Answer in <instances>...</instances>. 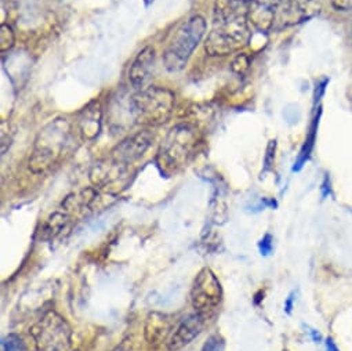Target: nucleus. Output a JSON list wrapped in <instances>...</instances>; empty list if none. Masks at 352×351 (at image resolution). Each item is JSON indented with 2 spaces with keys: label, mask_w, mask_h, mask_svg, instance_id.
<instances>
[{
  "label": "nucleus",
  "mask_w": 352,
  "mask_h": 351,
  "mask_svg": "<svg viewBox=\"0 0 352 351\" xmlns=\"http://www.w3.org/2000/svg\"><path fill=\"white\" fill-rule=\"evenodd\" d=\"M31 336L36 351H69L72 345L69 323L53 310L45 312L32 325Z\"/></svg>",
  "instance_id": "6"
},
{
  "label": "nucleus",
  "mask_w": 352,
  "mask_h": 351,
  "mask_svg": "<svg viewBox=\"0 0 352 351\" xmlns=\"http://www.w3.org/2000/svg\"><path fill=\"white\" fill-rule=\"evenodd\" d=\"M258 248H260V252L263 256H267L272 252V237L270 234H265L263 237V240L260 241L258 244Z\"/></svg>",
  "instance_id": "24"
},
{
  "label": "nucleus",
  "mask_w": 352,
  "mask_h": 351,
  "mask_svg": "<svg viewBox=\"0 0 352 351\" xmlns=\"http://www.w3.org/2000/svg\"><path fill=\"white\" fill-rule=\"evenodd\" d=\"M206 20L202 16L188 19L173 36L163 53V64L168 72H180L186 68L195 49L206 35Z\"/></svg>",
  "instance_id": "5"
},
{
  "label": "nucleus",
  "mask_w": 352,
  "mask_h": 351,
  "mask_svg": "<svg viewBox=\"0 0 352 351\" xmlns=\"http://www.w3.org/2000/svg\"><path fill=\"white\" fill-rule=\"evenodd\" d=\"M74 147V127L65 118L50 120L36 136L30 169L35 174H43L56 166Z\"/></svg>",
  "instance_id": "2"
},
{
  "label": "nucleus",
  "mask_w": 352,
  "mask_h": 351,
  "mask_svg": "<svg viewBox=\"0 0 352 351\" xmlns=\"http://www.w3.org/2000/svg\"><path fill=\"white\" fill-rule=\"evenodd\" d=\"M131 350H133V341L130 337H127L123 341H120L112 351H131Z\"/></svg>",
  "instance_id": "25"
},
{
  "label": "nucleus",
  "mask_w": 352,
  "mask_h": 351,
  "mask_svg": "<svg viewBox=\"0 0 352 351\" xmlns=\"http://www.w3.org/2000/svg\"><path fill=\"white\" fill-rule=\"evenodd\" d=\"M153 136L149 130L137 131L120 141L109 153V158L127 167L140 160L151 148Z\"/></svg>",
  "instance_id": "9"
},
{
  "label": "nucleus",
  "mask_w": 352,
  "mask_h": 351,
  "mask_svg": "<svg viewBox=\"0 0 352 351\" xmlns=\"http://www.w3.org/2000/svg\"><path fill=\"white\" fill-rule=\"evenodd\" d=\"M223 301V288L210 268H204L194 279L191 288V304L195 312L208 319L219 310Z\"/></svg>",
  "instance_id": "7"
},
{
  "label": "nucleus",
  "mask_w": 352,
  "mask_h": 351,
  "mask_svg": "<svg viewBox=\"0 0 352 351\" xmlns=\"http://www.w3.org/2000/svg\"><path fill=\"white\" fill-rule=\"evenodd\" d=\"M331 6L337 12L349 13L352 12V0H331Z\"/></svg>",
  "instance_id": "22"
},
{
  "label": "nucleus",
  "mask_w": 352,
  "mask_h": 351,
  "mask_svg": "<svg viewBox=\"0 0 352 351\" xmlns=\"http://www.w3.org/2000/svg\"><path fill=\"white\" fill-rule=\"evenodd\" d=\"M199 142V130L192 123L184 122L173 126L159 148V166L164 171H175L182 169L192 159Z\"/></svg>",
  "instance_id": "4"
},
{
  "label": "nucleus",
  "mask_w": 352,
  "mask_h": 351,
  "mask_svg": "<svg viewBox=\"0 0 352 351\" xmlns=\"http://www.w3.org/2000/svg\"><path fill=\"white\" fill-rule=\"evenodd\" d=\"M289 0H252L249 3V23L258 32H278Z\"/></svg>",
  "instance_id": "8"
},
{
  "label": "nucleus",
  "mask_w": 352,
  "mask_h": 351,
  "mask_svg": "<svg viewBox=\"0 0 352 351\" xmlns=\"http://www.w3.org/2000/svg\"><path fill=\"white\" fill-rule=\"evenodd\" d=\"M14 45H16V34L9 24L3 23L2 27H0V52L6 53L12 50Z\"/></svg>",
  "instance_id": "18"
},
{
  "label": "nucleus",
  "mask_w": 352,
  "mask_h": 351,
  "mask_svg": "<svg viewBox=\"0 0 352 351\" xmlns=\"http://www.w3.org/2000/svg\"><path fill=\"white\" fill-rule=\"evenodd\" d=\"M293 295H290L289 297H287V300H286V304H285V308H286V311L290 314L292 312V307H293Z\"/></svg>",
  "instance_id": "27"
},
{
  "label": "nucleus",
  "mask_w": 352,
  "mask_h": 351,
  "mask_svg": "<svg viewBox=\"0 0 352 351\" xmlns=\"http://www.w3.org/2000/svg\"><path fill=\"white\" fill-rule=\"evenodd\" d=\"M326 347H327V351H340L331 339L326 340Z\"/></svg>",
  "instance_id": "26"
},
{
  "label": "nucleus",
  "mask_w": 352,
  "mask_h": 351,
  "mask_svg": "<svg viewBox=\"0 0 352 351\" xmlns=\"http://www.w3.org/2000/svg\"><path fill=\"white\" fill-rule=\"evenodd\" d=\"M8 131H9L8 123L3 122V123H2V153H3V155H5V153L8 152V149L10 148V144H12V140H13L12 134L8 136Z\"/></svg>",
  "instance_id": "23"
},
{
  "label": "nucleus",
  "mask_w": 352,
  "mask_h": 351,
  "mask_svg": "<svg viewBox=\"0 0 352 351\" xmlns=\"http://www.w3.org/2000/svg\"><path fill=\"white\" fill-rule=\"evenodd\" d=\"M202 351H224V340L219 334H213L205 343Z\"/></svg>",
  "instance_id": "21"
},
{
  "label": "nucleus",
  "mask_w": 352,
  "mask_h": 351,
  "mask_svg": "<svg viewBox=\"0 0 352 351\" xmlns=\"http://www.w3.org/2000/svg\"><path fill=\"white\" fill-rule=\"evenodd\" d=\"M156 67V52L152 46L144 47L134 58L129 70V82L134 90L146 87L153 78Z\"/></svg>",
  "instance_id": "12"
},
{
  "label": "nucleus",
  "mask_w": 352,
  "mask_h": 351,
  "mask_svg": "<svg viewBox=\"0 0 352 351\" xmlns=\"http://www.w3.org/2000/svg\"><path fill=\"white\" fill-rule=\"evenodd\" d=\"M249 3L245 0H214L213 30L205 42L212 57H226L243 49L250 41Z\"/></svg>",
  "instance_id": "1"
},
{
  "label": "nucleus",
  "mask_w": 352,
  "mask_h": 351,
  "mask_svg": "<svg viewBox=\"0 0 352 351\" xmlns=\"http://www.w3.org/2000/svg\"><path fill=\"white\" fill-rule=\"evenodd\" d=\"M206 321L208 318L199 312L183 318L167 339L168 351H180L191 344L202 333Z\"/></svg>",
  "instance_id": "10"
},
{
  "label": "nucleus",
  "mask_w": 352,
  "mask_h": 351,
  "mask_svg": "<svg viewBox=\"0 0 352 351\" xmlns=\"http://www.w3.org/2000/svg\"><path fill=\"white\" fill-rule=\"evenodd\" d=\"M129 170L130 167L120 164L108 156L91 167L90 182L98 190H111L127 178Z\"/></svg>",
  "instance_id": "11"
},
{
  "label": "nucleus",
  "mask_w": 352,
  "mask_h": 351,
  "mask_svg": "<svg viewBox=\"0 0 352 351\" xmlns=\"http://www.w3.org/2000/svg\"><path fill=\"white\" fill-rule=\"evenodd\" d=\"M175 107V96L160 86H146L137 90L129 101V112L137 125L156 127L166 123Z\"/></svg>",
  "instance_id": "3"
},
{
  "label": "nucleus",
  "mask_w": 352,
  "mask_h": 351,
  "mask_svg": "<svg viewBox=\"0 0 352 351\" xmlns=\"http://www.w3.org/2000/svg\"><path fill=\"white\" fill-rule=\"evenodd\" d=\"M322 10L318 0H289L285 14L280 21L279 31L286 30L289 27L305 23L319 14Z\"/></svg>",
  "instance_id": "13"
},
{
  "label": "nucleus",
  "mask_w": 352,
  "mask_h": 351,
  "mask_svg": "<svg viewBox=\"0 0 352 351\" xmlns=\"http://www.w3.org/2000/svg\"><path fill=\"white\" fill-rule=\"evenodd\" d=\"M249 70H250V58H249L245 53H239V54L232 60L231 71H232L235 75L243 76V75H246V72H248Z\"/></svg>",
  "instance_id": "20"
},
{
  "label": "nucleus",
  "mask_w": 352,
  "mask_h": 351,
  "mask_svg": "<svg viewBox=\"0 0 352 351\" xmlns=\"http://www.w3.org/2000/svg\"><path fill=\"white\" fill-rule=\"evenodd\" d=\"M102 129V108L100 103H89L78 115V130L85 140H96Z\"/></svg>",
  "instance_id": "14"
},
{
  "label": "nucleus",
  "mask_w": 352,
  "mask_h": 351,
  "mask_svg": "<svg viewBox=\"0 0 352 351\" xmlns=\"http://www.w3.org/2000/svg\"><path fill=\"white\" fill-rule=\"evenodd\" d=\"M101 201V195L98 189H85L78 193H74L68 195L63 202V209L69 213H86L89 211H93L96 205Z\"/></svg>",
  "instance_id": "15"
},
{
  "label": "nucleus",
  "mask_w": 352,
  "mask_h": 351,
  "mask_svg": "<svg viewBox=\"0 0 352 351\" xmlns=\"http://www.w3.org/2000/svg\"><path fill=\"white\" fill-rule=\"evenodd\" d=\"M76 351H78V350H76Z\"/></svg>",
  "instance_id": "28"
},
{
  "label": "nucleus",
  "mask_w": 352,
  "mask_h": 351,
  "mask_svg": "<svg viewBox=\"0 0 352 351\" xmlns=\"http://www.w3.org/2000/svg\"><path fill=\"white\" fill-rule=\"evenodd\" d=\"M68 223H69V215L65 211L54 212L47 219L45 227H43V238H46V240L56 238L61 231H64V228L67 227Z\"/></svg>",
  "instance_id": "17"
},
{
  "label": "nucleus",
  "mask_w": 352,
  "mask_h": 351,
  "mask_svg": "<svg viewBox=\"0 0 352 351\" xmlns=\"http://www.w3.org/2000/svg\"><path fill=\"white\" fill-rule=\"evenodd\" d=\"M171 321L166 314L152 312L148 315L145 326H144V336L149 344H159L171 334Z\"/></svg>",
  "instance_id": "16"
},
{
  "label": "nucleus",
  "mask_w": 352,
  "mask_h": 351,
  "mask_svg": "<svg viewBox=\"0 0 352 351\" xmlns=\"http://www.w3.org/2000/svg\"><path fill=\"white\" fill-rule=\"evenodd\" d=\"M2 351H28L27 344L19 334H8L2 341Z\"/></svg>",
  "instance_id": "19"
}]
</instances>
